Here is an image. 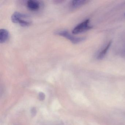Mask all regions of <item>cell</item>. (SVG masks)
I'll return each instance as SVG.
<instances>
[{"instance_id": "1", "label": "cell", "mask_w": 125, "mask_h": 125, "mask_svg": "<svg viewBox=\"0 0 125 125\" xmlns=\"http://www.w3.org/2000/svg\"><path fill=\"white\" fill-rule=\"evenodd\" d=\"M11 19L13 23L19 24L22 27H27L31 23L29 16L19 12L14 13L11 16Z\"/></svg>"}, {"instance_id": "2", "label": "cell", "mask_w": 125, "mask_h": 125, "mask_svg": "<svg viewBox=\"0 0 125 125\" xmlns=\"http://www.w3.org/2000/svg\"><path fill=\"white\" fill-rule=\"evenodd\" d=\"M55 34L66 38L74 44L79 43L85 40L84 37H77L70 34L69 32L66 30L57 31L55 32Z\"/></svg>"}, {"instance_id": "3", "label": "cell", "mask_w": 125, "mask_h": 125, "mask_svg": "<svg viewBox=\"0 0 125 125\" xmlns=\"http://www.w3.org/2000/svg\"><path fill=\"white\" fill-rule=\"evenodd\" d=\"M93 27L90 25L89 19L86 20L77 25L72 30V33L74 35L80 34L91 30Z\"/></svg>"}, {"instance_id": "4", "label": "cell", "mask_w": 125, "mask_h": 125, "mask_svg": "<svg viewBox=\"0 0 125 125\" xmlns=\"http://www.w3.org/2000/svg\"><path fill=\"white\" fill-rule=\"evenodd\" d=\"M27 6L28 9L32 11H36L40 8V4L38 1L29 0L27 2Z\"/></svg>"}, {"instance_id": "5", "label": "cell", "mask_w": 125, "mask_h": 125, "mask_svg": "<svg viewBox=\"0 0 125 125\" xmlns=\"http://www.w3.org/2000/svg\"><path fill=\"white\" fill-rule=\"evenodd\" d=\"M112 41H110L104 47V48L99 52L97 56V58L98 60H102L103 59L106 54L107 52L109 50L110 47L112 45Z\"/></svg>"}, {"instance_id": "6", "label": "cell", "mask_w": 125, "mask_h": 125, "mask_svg": "<svg viewBox=\"0 0 125 125\" xmlns=\"http://www.w3.org/2000/svg\"><path fill=\"white\" fill-rule=\"evenodd\" d=\"M8 31L5 29L0 30V43H3L7 41L9 38Z\"/></svg>"}, {"instance_id": "7", "label": "cell", "mask_w": 125, "mask_h": 125, "mask_svg": "<svg viewBox=\"0 0 125 125\" xmlns=\"http://www.w3.org/2000/svg\"><path fill=\"white\" fill-rule=\"evenodd\" d=\"M89 2L87 0H72L71 3V6L73 8L76 9L79 8Z\"/></svg>"}, {"instance_id": "8", "label": "cell", "mask_w": 125, "mask_h": 125, "mask_svg": "<svg viewBox=\"0 0 125 125\" xmlns=\"http://www.w3.org/2000/svg\"><path fill=\"white\" fill-rule=\"evenodd\" d=\"M38 97L40 101H44L45 98V94L43 92H40L39 94Z\"/></svg>"}, {"instance_id": "9", "label": "cell", "mask_w": 125, "mask_h": 125, "mask_svg": "<svg viewBox=\"0 0 125 125\" xmlns=\"http://www.w3.org/2000/svg\"><path fill=\"white\" fill-rule=\"evenodd\" d=\"M31 115L32 117H35L37 113L36 108L35 107H32L31 110Z\"/></svg>"}, {"instance_id": "10", "label": "cell", "mask_w": 125, "mask_h": 125, "mask_svg": "<svg viewBox=\"0 0 125 125\" xmlns=\"http://www.w3.org/2000/svg\"><path fill=\"white\" fill-rule=\"evenodd\" d=\"M120 50V53L121 55L122 56H123L125 57V46L123 47V49Z\"/></svg>"}, {"instance_id": "11", "label": "cell", "mask_w": 125, "mask_h": 125, "mask_svg": "<svg viewBox=\"0 0 125 125\" xmlns=\"http://www.w3.org/2000/svg\"><path fill=\"white\" fill-rule=\"evenodd\" d=\"M64 125V124H63V123H60L58 124H56V125Z\"/></svg>"}, {"instance_id": "12", "label": "cell", "mask_w": 125, "mask_h": 125, "mask_svg": "<svg viewBox=\"0 0 125 125\" xmlns=\"http://www.w3.org/2000/svg\"><path fill=\"white\" fill-rule=\"evenodd\" d=\"M124 15H125V14H124Z\"/></svg>"}]
</instances>
